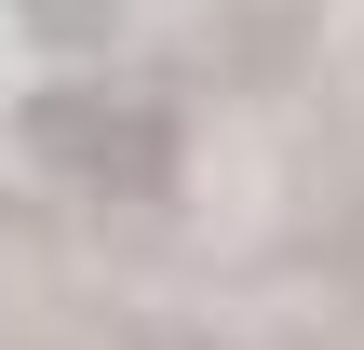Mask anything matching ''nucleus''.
Instances as JSON below:
<instances>
[{
  "label": "nucleus",
  "mask_w": 364,
  "mask_h": 350,
  "mask_svg": "<svg viewBox=\"0 0 364 350\" xmlns=\"http://www.w3.org/2000/svg\"><path fill=\"white\" fill-rule=\"evenodd\" d=\"M14 13H27V27H41V40H95V27H108V13H122V0H14Z\"/></svg>",
  "instance_id": "2"
},
{
  "label": "nucleus",
  "mask_w": 364,
  "mask_h": 350,
  "mask_svg": "<svg viewBox=\"0 0 364 350\" xmlns=\"http://www.w3.org/2000/svg\"><path fill=\"white\" fill-rule=\"evenodd\" d=\"M14 135L41 148V175H68V189H95V202H162L176 162H189V121H176V94H149V81H54V94H27Z\"/></svg>",
  "instance_id": "1"
}]
</instances>
